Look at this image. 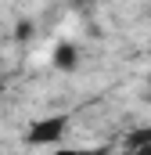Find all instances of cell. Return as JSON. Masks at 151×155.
Segmentation results:
<instances>
[{
	"label": "cell",
	"instance_id": "cell-1",
	"mask_svg": "<svg viewBox=\"0 0 151 155\" xmlns=\"http://www.w3.org/2000/svg\"><path fill=\"white\" fill-rule=\"evenodd\" d=\"M69 130V116H40L25 130V144H61Z\"/></svg>",
	"mask_w": 151,
	"mask_h": 155
},
{
	"label": "cell",
	"instance_id": "cell-2",
	"mask_svg": "<svg viewBox=\"0 0 151 155\" xmlns=\"http://www.w3.org/2000/svg\"><path fill=\"white\" fill-rule=\"evenodd\" d=\"M54 65H58L61 72H72L76 65H79V51H76V43H58V47H54Z\"/></svg>",
	"mask_w": 151,
	"mask_h": 155
},
{
	"label": "cell",
	"instance_id": "cell-3",
	"mask_svg": "<svg viewBox=\"0 0 151 155\" xmlns=\"http://www.w3.org/2000/svg\"><path fill=\"white\" fill-rule=\"evenodd\" d=\"M122 144H126V152H137V148L151 144V126H137V130H130Z\"/></svg>",
	"mask_w": 151,
	"mask_h": 155
},
{
	"label": "cell",
	"instance_id": "cell-4",
	"mask_svg": "<svg viewBox=\"0 0 151 155\" xmlns=\"http://www.w3.org/2000/svg\"><path fill=\"white\" fill-rule=\"evenodd\" d=\"M50 155H108L104 148H54Z\"/></svg>",
	"mask_w": 151,
	"mask_h": 155
},
{
	"label": "cell",
	"instance_id": "cell-5",
	"mask_svg": "<svg viewBox=\"0 0 151 155\" xmlns=\"http://www.w3.org/2000/svg\"><path fill=\"white\" fill-rule=\"evenodd\" d=\"M148 87H151V83H148ZM148 101H151V90H148Z\"/></svg>",
	"mask_w": 151,
	"mask_h": 155
}]
</instances>
